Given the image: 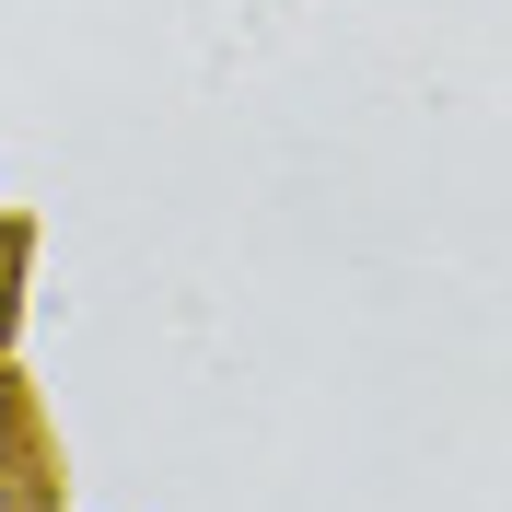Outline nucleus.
<instances>
[{"instance_id":"nucleus-1","label":"nucleus","mask_w":512,"mask_h":512,"mask_svg":"<svg viewBox=\"0 0 512 512\" xmlns=\"http://www.w3.org/2000/svg\"><path fill=\"white\" fill-rule=\"evenodd\" d=\"M35 478V408H24V384L0 373V501Z\"/></svg>"}]
</instances>
